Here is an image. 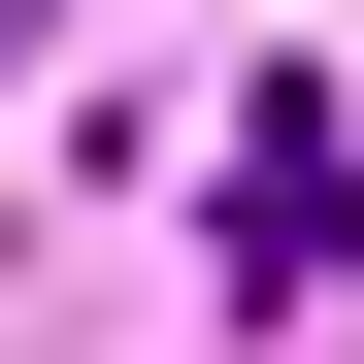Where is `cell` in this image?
<instances>
[{"mask_svg": "<svg viewBox=\"0 0 364 364\" xmlns=\"http://www.w3.org/2000/svg\"><path fill=\"white\" fill-rule=\"evenodd\" d=\"M232 265H265V298L364 265V133H331V100H265V133H232Z\"/></svg>", "mask_w": 364, "mask_h": 364, "instance_id": "obj_1", "label": "cell"}]
</instances>
